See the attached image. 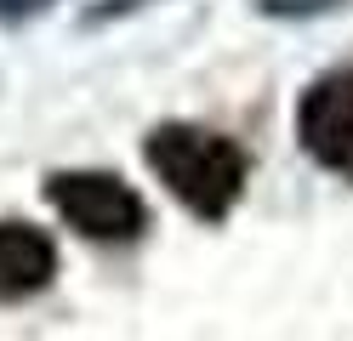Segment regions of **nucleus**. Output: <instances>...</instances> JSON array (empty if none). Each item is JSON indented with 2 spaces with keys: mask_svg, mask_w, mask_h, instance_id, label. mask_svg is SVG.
Wrapping results in <instances>:
<instances>
[{
  "mask_svg": "<svg viewBox=\"0 0 353 341\" xmlns=\"http://www.w3.org/2000/svg\"><path fill=\"white\" fill-rule=\"evenodd\" d=\"M268 17H319L330 6H342V0H256Z\"/></svg>",
  "mask_w": 353,
  "mask_h": 341,
  "instance_id": "nucleus-5",
  "label": "nucleus"
},
{
  "mask_svg": "<svg viewBox=\"0 0 353 341\" xmlns=\"http://www.w3.org/2000/svg\"><path fill=\"white\" fill-rule=\"evenodd\" d=\"M46 205L80 239H97V245H131L148 227L143 194L114 171H52L46 176Z\"/></svg>",
  "mask_w": 353,
  "mask_h": 341,
  "instance_id": "nucleus-2",
  "label": "nucleus"
},
{
  "mask_svg": "<svg viewBox=\"0 0 353 341\" xmlns=\"http://www.w3.org/2000/svg\"><path fill=\"white\" fill-rule=\"evenodd\" d=\"M46 6H57V0H0V23H29Z\"/></svg>",
  "mask_w": 353,
  "mask_h": 341,
  "instance_id": "nucleus-6",
  "label": "nucleus"
},
{
  "mask_svg": "<svg viewBox=\"0 0 353 341\" xmlns=\"http://www.w3.org/2000/svg\"><path fill=\"white\" fill-rule=\"evenodd\" d=\"M143 159L148 171L165 182V194L194 211L200 222H223L239 194H245L251 159L234 136L211 131V125H188V120H165L143 136Z\"/></svg>",
  "mask_w": 353,
  "mask_h": 341,
  "instance_id": "nucleus-1",
  "label": "nucleus"
},
{
  "mask_svg": "<svg viewBox=\"0 0 353 341\" xmlns=\"http://www.w3.org/2000/svg\"><path fill=\"white\" fill-rule=\"evenodd\" d=\"M296 143L319 171L353 182V68H330L302 91Z\"/></svg>",
  "mask_w": 353,
  "mask_h": 341,
  "instance_id": "nucleus-3",
  "label": "nucleus"
},
{
  "mask_svg": "<svg viewBox=\"0 0 353 341\" xmlns=\"http://www.w3.org/2000/svg\"><path fill=\"white\" fill-rule=\"evenodd\" d=\"M57 279V245L34 222H0V302H29Z\"/></svg>",
  "mask_w": 353,
  "mask_h": 341,
  "instance_id": "nucleus-4",
  "label": "nucleus"
}]
</instances>
